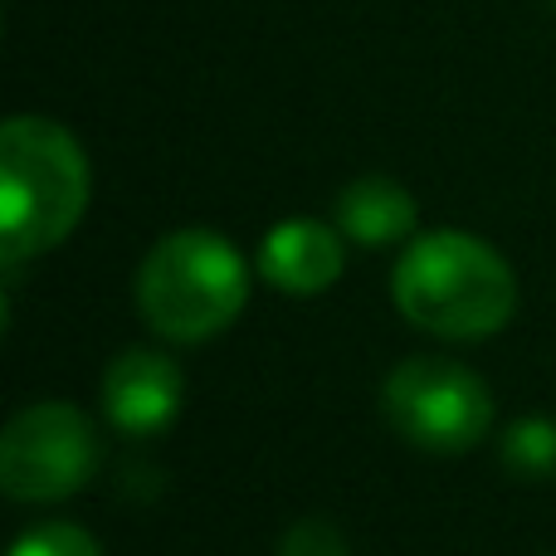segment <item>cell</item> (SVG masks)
<instances>
[{
    "mask_svg": "<svg viewBox=\"0 0 556 556\" xmlns=\"http://www.w3.org/2000/svg\"><path fill=\"white\" fill-rule=\"evenodd\" d=\"M391 298L405 323L454 342H483L518 307V278L489 240L464 230H430L391 269Z\"/></svg>",
    "mask_w": 556,
    "mask_h": 556,
    "instance_id": "1",
    "label": "cell"
},
{
    "mask_svg": "<svg viewBox=\"0 0 556 556\" xmlns=\"http://www.w3.org/2000/svg\"><path fill=\"white\" fill-rule=\"evenodd\" d=\"M88 211V156L54 117L20 113L0 127V250L20 260L54 250Z\"/></svg>",
    "mask_w": 556,
    "mask_h": 556,
    "instance_id": "2",
    "label": "cell"
},
{
    "mask_svg": "<svg viewBox=\"0 0 556 556\" xmlns=\"http://www.w3.org/2000/svg\"><path fill=\"white\" fill-rule=\"evenodd\" d=\"M250 303V264L225 235L176 230L147 250L137 307L166 342H211Z\"/></svg>",
    "mask_w": 556,
    "mask_h": 556,
    "instance_id": "3",
    "label": "cell"
},
{
    "mask_svg": "<svg viewBox=\"0 0 556 556\" xmlns=\"http://www.w3.org/2000/svg\"><path fill=\"white\" fill-rule=\"evenodd\" d=\"M381 415L425 454H469L493 430V395L469 366L410 356L381 386Z\"/></svg>",
    "mask_w": 556,
    "mask_h": 556,
    "instance_id": "4",
    "label": "cell"
},
{
    "mask_svg": "<svg viewBox=\"0 0 556 556\" xmlns=\"http://www.w3.org/2000/svg\"><path fill=\"white\" fill-rule=\"evenodd\" d=\"M98 454V430L78 405H25L0 434V489L15 503H59L93 479Z\"/></svg>",
    "mask_w": 556,
    "mask_h": 556,
    "instance_id": "5",
    "label": "cell"
},
{
    "mask_svg": "<svg viewBox=\"0 0 556 556\" xmlns=\"http://www.w3.org/2000/svg\"><path fill=\"white\" fill-rule=\"evenodd\" d=\"M186 376L166 352L127 346L103 371V415L123 434H156L181 415Z\"/></svg>",
    "mask_w": 556,
    "mask_h": 556,
    "instance_id": "6",
    "label": "cell"
},
{
    "mask_svg": "<svg viewBox=\"0 0 556 556\" xmlns=\"http://www.w3.org/2000/svg\"><path fill=\"white\" fill-rule=\"evenodd\" d=\"M342 269H346V244L323 220L293 215V220L274 225L260 244V274L288 298L327 293L342 278Z\"/></svg>",
    "mask_w": 556,
    "mask_h": 556,
    "instance_id": "7",
    "label": "cell"
},
{
    "mask_svg": "<svg viewBox=\"0 0 556 556\" xmlns=\"http://www.w3.org/2000/svg\"><path fill=\"white\" fill-rule=\"evenodd\" d=\"M415 220H420L415 195L395 176L371 172L337 191V230L352 235L356 244H395L415 230Z\"/></svg>",
    "mask_w": 556,
    "mask_h": 556,
    "instance_id": "8",
    "label": "cell"
},
{
    "mask_svg": "<svg viewBox=\"0 0 556 556\" xmlns=\"http://www.w3.org/2000/svg\"><path fill=\"white\" fill-rule=\"evenodd\" d=\"M503 464L522 479H552L556 473V420L528 415L503 434Z\"/></svg>",
    "mask_w": 556,
    "mask_h": 556,
    "instance_id": "9",
    "label": "cell"
},
{
    "mask_svg": "<svg viewBox=\"0 0 556 556\" xmlns=\"http://www.w3.org/2000/svg\"><path fill=\"white\" fill-rule=\"evenodd\" d=\"M10 556H103V547L78 522H39L10 547Z\"/></svg>",
    "mask_w": 556,
    "mask_h": 556,
    "instance_id": "10",
    "label": "cell"
},
{
    "mask_svg": "<svg viewBox=\"0 0 556 556\" xmlns=\"http://www.w3.org/2000/svg\"><path fill=\"white\" fill-rule=\"evenodd\" d=\"M278 556H352V547H346V538L327 518H303L283 532Z\"/></svg>",
    "mask_w": 556,
    "mask_h": 556,
    "instance_id": "11",
    "label": "cell"
},
{
    "mask_svg": "<svg viewBox=\"0 0 556 556\" xmlns=\"http://www.w3.org/2000/svg\"><path fill=\"white\" fill-rule=\"evenodd\" d=\"M552 5H556V0H552Z\"/></svg>",
    "mask_w": 556,
    "mask_h": 556,
    "instance_id": "12",
    "label": "cell"
}]
</instances>
